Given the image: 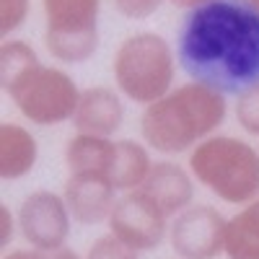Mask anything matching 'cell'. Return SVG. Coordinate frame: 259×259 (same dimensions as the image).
I'll use <instances>...</instances> for the list:
<instances>
[{"instance_id": "1", "label": "cell", "mask_w": 259, "mask_h": 259, "mask_svg": "<svg viewBox=\"0 0 259 259\" xmlns=\"http://www.w3.org/2000/svg\"><path fill=\"white\" fill-rule=\"evenodd\" d=\"M174 52L189 80L239 96L259 83V11L249 0H210L184 11Z\"/></svg>"}, {"instance_id": "2", "label": "cell", "mask_w": 259, "mask_h": 259, "mask_svg": "<svg viewBox=\"0 0 259 259\" xmlns=\"http://www.w3.org/2000/svg\"><path fill=\"white\" fill-rule=\"evenodd\" d=\"M228 117V101L223 94L202 83L187 80L174 91L150 104L140 114L143 143L156 153L174 158L192 153L202 140L212 138Z\"/></svg>"}, {"instance_id": "3", "label": "cell", "mask_w": 259, "mask_h": 259, "mask_svg": "<svg viewBox=\"0 0 259 259\" xmlns=\"http://www.w3.org/2000/svg\"><path fill=\"white\" fill-rule=\"evenodd\" d=\"M187 166L221 202L244 207L259 197V148L239 135L215 133L192 150Z\"/></svg>"}, {"instance_id": "4", "label": "cell", "mask_w": 259, "mask_h": 259, "mask_svg": "<svg viewBox=\"0 0 259 259\" xmlns=\"http://www.w3.org/2000/svg\"><path fill=\"white\" fill-rule=\"evenodd\" d=\"M177 68L179 62L171 41L156 31L130 34L119 41L112 60L117 91L143 109L174 91Z\"/></svg>"}, {"instance_id": "5", "label": "cell", "mask_w": 259, "mask_h": 259, "mask_svg": "<svg viewBox=\"0 0 259 259\" xmlns=\"http://www.w3.org/2000/svg\"><path fill=\"white\" fill-rule=\"evenodd\" d=\"M18 114L36 127H57L73 122L83 89L75 78L55 65H39L6 91Z\"/></svg>"}, {"instance_id": "6", "label": "cell", "mask_w": 259, "mask_h": 259, "mask_svg": "<svg viewBox=\"0 0 259 259\" xmlns=\"http://www.w3.org/2000/svg\"><path fill=\"white\" fill-rule=\"evenodd\" d=\"M45 47L62 65H80L99 50L101 0H41Z\"/></svg>"}, {"instance_id": "7", "label": "cell", "mask_w": 259, "mask_h": 259, "mask_svg": "<svg viewBox=\"0 0 259 259\" xmlns=\"http://www.w3.org/2000/svg\"><path fill=\"white\" fill-rule=\"evenodd\" d=\"M18 233L24 236V241L41 251L52 254L68 246L70 228H73V215L65 205L62 192L52 189H34L21 200L18 210Z\"/></svg>"}, {"instance_id": "8", "label": "cell", "mask_w": 259, "mask_h": 259, "mask_svg": "<svg viewBox=\"0 0 259 259\" xmlns=\"http://www.w3.org/2000/svg\"><path fill=\"white\" fill-rule=\"evenodd\" d=\"M171 231V218L148 197L143 189L124 192L117 197V205L109 218V233L135 249L138 254L156 251Z\"/></svg>"}, {"instance_id": "9", "label": "cell", "mask_w": 259, "mask_h": 259, "mask_svg": "<svg viewBox=\"0 0 259 259\" xmlns=\"http://www.w3.org/2000/svg\"><path fill=\"white\" fill-rule=\"evenodd\" d=\"M228 218L212 205L194 202L171 218L168 244L177 259H218L226 254Z\"/></svg>"}, {"instance_id": "10", "label": "cell", "mask_w": 259, "mask_h": 259, "mask_svg": "<svg viewBox=\"0 0 259 259\" xmlns=\"http://www.w3.org/2000/svg\"><path fill=\"white\" fill-rule=\"evenodd\" d=\"M62 197L75 223L99 226L109 223L117 205V189L101 174H68L62 184Z\"/></svg>"}, {"instance_id": "11", "label": "cell", "mask_w": 259, "mask_h": 259, "mask_svg": "<svg viewBox=\"0 0 259 259\" xmlns=\"http://www.w3.org/2000/svg\"><path fill=\"white\" fill-rule=\"evenodd\" d=\"M124 96L109 85H89L83 89L78 109L73 117L75 133L99 135V138H114L124 127Z\"/></svg>"}, {"instance_id": "12", "label": "cell", "mask_w": 259, "mask_h": 259, "mask_svg": "<svg viewBox=\"0 0 259 259\" xmlns=\"http://www.w3.org/2000/svg\"><path fill=\"white\" fill-rule=\"evenodd\" d=\"M150 200H153L168 218H177L182 210L194 205V177L189 166H182L179 161H153V168L140 187Z\"/></svg>"}, {"instance_id": "13", "label": "cell", "mask_w": 259, "mask_h": 259, "mask_svg": "<svg viewBox=\"0 0 259 259\" xmlns=\"http://www.w3.org/2000/svg\"><path fill=\"white\" fill-rule=\"evenodd\" d=\"M39 161L36 135L26 124L3 122L0 124V179L18 182L29 177Z\"/></svg>"}, {"instance_id": "14", "label": "cell", "mask_w": 259, "mask_h": 259, "mask_svg": "<svg viewBox=\"0 0 259 259\" xmlns=\"http://www.w3.org/2000/svg\"><path fill=\"white\" fill-rule=\"evenodd\" d=\"M150 168H153V158H150V148L143 140H133V138L114 140L112 163L106 177H109L112 187L119 194L140 189L150 174Z\"/></svg>"}, {"instance_id": "15", "label": "cell", "mask_w": 259, "mask_h": 259, "mask_svg": "<svg viewBox=\"0 0 259 259\" xmlns=\"http://www.w3.org/2000/svg\"><path fill=\"white\" fill-rule=\"evenodd\" d=\"M112 150H114V138L75 133L68 140V145H65V166H68V174H101V177H106L109 174V163H112Z\"/></svg>"}, {"instance_id": "16", "label": "cell", "mask_w": 259, "mask_h": 259, "mask_svg": "<svg viewBox=\"0 0 259 259\" xmlns=\"http://www.w3.org/2000/svg\"><path fill=\"white\" fill-rule=\"evenodd\" d=\"M228 259H259V197L228 218L226 226Z\"/></svg>"}, {"instance_id": "17", "label": "cell", "mask_w": 259, "mask_h": 259, "mask_svg": "<svg viewBox=\"0 0 259 259\" xmlns=\"http://www.w3.org/2000/svg\"><path fill=\"white\" fill-rule=\"evenodd\" d=\"M39 65H45V62L39 60V52L29 41L3 39V45H0V85H3V91H8L21 78H26Z\"/></svg>"}, {"instance_id": "18", "label": "cell", "mask_w": 259, "mask_h": 259, "mask_svg": "<svg viewBox=\"0 0 259 259\" xmlns=\"http://www.w3.org/2000/svg\"><path fill=\"white\" fill-rule=\"evenodd\" d=\"M233 117L244 133L259 138V83L246 89L233 101Z\"/></svg>"}, {"instance_id": "19", "label": "cell", "mask_w": 259, "mask_h": 259, "mask_svg": "<svg viewBox=\"0 0 259 259\" xmlns=\"http://www.w3.org/2000/svg\"><path fill=\"white\" fill-rule=\"evenodd\" d=\"M31 0H0V36H11L29 21Z\"/></svg>"}, {"instance_id": "20", "label": "cell", "mask_w": 259, "mask_h": 259, "mask_svg": "<svg viewBox=\"0 0 259 259\" xmlns=\"http://www.w3.org/2000/svg\"><path fill=\"white\" fill-rule=\"evenodd\" d=\"M83 259H140V254L135 249L124 246L117 236L104 233L89 246V251H85Z\"/></svg>"}, {"instance_id": "21", "label": "cell", "mask_w": 259, "mask_h": 259, "mask_svg": "<svg viewBox=\"0 0 259 259\" xmlns=\"http://www.w3.org/2000/svg\"><path fill=\"white\" fill-rule=\"evenodd\" d=\"M166 0H114V8L130 18V21H143V18H150Z\"/></svg>"}, {"instance_id": "22", "label": "cell", "mask_w": 259, "mask_h": 259, "mask_svg": "<svg viewBox=\"0 0 259 259\" xmlns=\"http://www.w3.org/2000/svg\"><path fill=\"white\" fill-rule=\"evenodd\" d=\"M16 228H18L16 212H13L11 207H6V205H0V244H3V249L13 241Z\"/></svg>"}, {"instance_id": "23", "label": "cell", "mask_w": 259, "mask_h": 259, "mask_svg": "<svg viewBox=\"0 0 259 259\" xmlns=\"http://www.w3.org/2000/svg\"><path fill=\"white\" fill-rule=\"evenodd\" d=\"M45 256H47V254H41V251L26 246V249H13V251H8L3 259H45Z\"/></svg>"}, {"instance_id": "24", "label": "cell", "mask_w": 259, "mask_h": 259, "mask_svg": "<svg viewBox=\"0 0 259 259\" xmlns=\"http://www.w3.org/2000/svg\"><path fill=\"white\" fill-rule=\"evenodd\" d=\"M45 259H83L75 249H70V246H65V249H60V251H52V254H47Z\"/></svg>"}, {"instance_id": "25", "label": "cell", "mask_w": 259, "mask_h": 259, "mask_svg": "<svg viewBox=\"0 0 259 259\" xmlns=\"http://www.w3.org/2000/svg\"><path fill=\"white\" fill-rule=\"evenodd\" d=\"M168 3L177 6V8H182V11H192V8H197V6L210 3V0H168Z\"/></svg>"}, {"instance_id": "26", "label": "cell", "mask_w": 259, "mask_h": 259, "mask_svg": "<svg viewBox=\"0 0 259 259\" xmlns=\"http://www.w3.org/2000/svg\"><path fill=\"white\" fill-rule=\"evenodd\" d=\"M249 3H251V6H254V8L259 11V0H249Z\"/></svg>"}]
</instances>
